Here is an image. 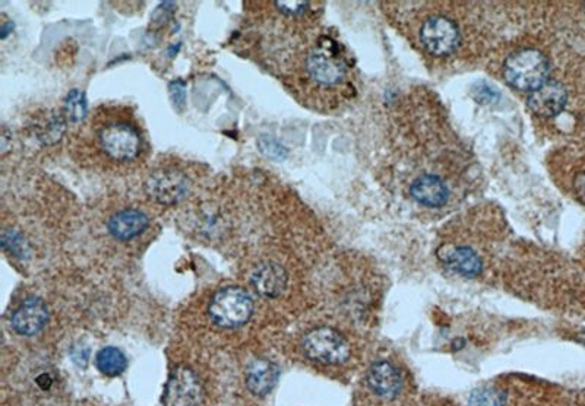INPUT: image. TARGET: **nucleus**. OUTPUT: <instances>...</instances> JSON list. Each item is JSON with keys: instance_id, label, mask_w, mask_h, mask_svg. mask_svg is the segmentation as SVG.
<instances>
[{"instance_id": "17", "label": "nucleus", "mask_w": 585, "mask_h": 406, "mask_svg": "<svg viewBox=\"0 0 585 406\" xmlns=\"http://www.w3.org/2000/svg\"><path fill=\"white\" fill-rule=\"evenodd\" d=\"M96 366L104 376L116 377L125 371L128 359L119 348L106 347L97 352Z\"/></svg>"}, {"instance_id": "24", "label": "nucleus", "mask_w": 585, "mask_h": 406, "mask_svg": "<svg viewBox=\"0 0 585 406\" xmlns=\"http://www.w3.org/2000/svg\"><path fill=\"white\" fill-rule=\"evenodd\" d=\"M170 96L173 99L174 106L183 107L186 103V84L182 81H174L170 84Z\"/></svg>"}, {"instance_id": "18", "label": "nucleus", "mask_w": 585, "mask_h": 406, "mask_svg": "<svg viewBox=\"0 0 585 406\" xmlns=\"http://www.w3.org/2000/svg\"><path fill=\"white\" fill-rule=\"evenodd\" d=\"M507 391L494 386L477 388L468 398L470 406H505L507 405Z\"/></svg>"}, {"instance_id": "13", "label": "nucleus", "mask_w": 585, "mask_h": 406, "mask_svg": "<svg viewBox=\"0 0 585 406\" xmlns=\"http://www.w3.org/2000/svg\"><path fill=\"white\" fill-rule=\"evenodd\" d=\"M148 225H150L148 216L142 211L133 208L119 211L107 223L109 233L122 242H128L142 234Z\"/></svg>"}, {"instance_id": "21", "label": "nucleus", "mask_w": 585, "mask_h": 406, "mask_svg": "<svg viewBox=\"0 0 585 406\" xmlns=\"http://www.w3.org/2000/svg\"><path fill=\"white\" fill-rule=\"evenodd\" d=\"M2 247L11 253L12 256L19 257V259H24L30 255V245L26 242V238L19 234L18 231H5L2 234Z\"/></svg>"}, {"instance_id": "16", "label": "nucleus", "mask_w": 585, "mask_h": 406, "mask_svg": "<svg viewBox=\"0 0 585 406\" xmlns=\"http://www.w3.org/2000/svg\"><path fill=\"white\" fill-rule=\"evenodd\" d=\"M444 250L445 253L439 252V259L456 274L464 275L468 278L479 276L482 274V260L475 250L468 247H449Z\"/></svg>"}, {"instance_id": "12", "label": "nucleus", "mask_w": 585, "mask_h": 406, "mask_svg": "<svg viewBox=\"0 0 585 406\" xmlns=\"http://www.w3.org/2000/svg\"><path fill=\"white\" fill-rule=\"evenodd\" d=\"M287 274L284 267L274 262H264L255 267L251 284L255 291L264 298H277L287 288Z\"/></svg>"}, {"instance_id": "20", "label": "nucleus", "mask_w": 585, "mask_h": 406, "mask_svg": "<svg viewBox=\"0 0 585 406\" xmlns=\"http://www.w3.org/2000/svg\"><path fill=\"white\" fill-rule=\"evenodd\" d=\"M67 123L68 120L63 114L48 118L47 123L41 125L38 129V138L47 145L57 142L67 130Z\"/></svg>"}, {"instance_id": "4", "label": "nucleus", "mask_w": 585, "mask_h": 406, "mask_svg": "<svg viewBox=\"0 0 585 406\" xmlns=\"http://www.w3.org/2000/svg\"><path fill=\"white\" fill-rule=\"evenodd\" d=\"M302 347L308 359L327 366H339L350 357L346 338L329 326H320L306 333Z\"/></svg>"}, {"instance_id": "9", "label": "nucleus", "mask_w": 585, "mask_h": 406, "mask_svg": "<svg viewBox=\"0 0 585 406\" xmlns=\"http://www.w3.org/2000/svg\"><path fill=\"white\" fill-rule=\"evenodd\" d=\"M48 322V308L38 297H28L12 315V328L21 337H34L45 329Z\"/></svg>"}, {"instance_id": "27", "label": "nucleus", "mask_w": 585, "mask_h": 406, "mask_svg": "<svg viewBox=\"0 0 585 406\" xmlns=\"http://www.w3.org/2000/svg\"><path fill=\"white\" fill-rule=\"evenodd\" d=\"M574 186L578 198H580V201H581L582 203H585V172L578 174L577 179H575Z\"/></svg>"}, {"instance_id": "25", "label": "nucleus", "mask_w": 585, "mask_h": 406, "mask_svg": "<svg viewBox=\"0 0 585 406\" xmlns=\"http://www.w3.org/2000/svg\"><path fill=\"white\" fill-rule=\"evenodd\" d=\"M277 8L287 16H298L308 9V2H276Z\"/></svg>"}, {"instance_id": "1", "label": "nucleus", "mask_w": 585, "mask_h": 406, "mask_svg": "<svg viewBox=\"0 0 585 406\" xmlns=\"http://www.w3.org/2000/svg\"><path fill=\"white\" fill-rule=\"evenodd\" d=\"M99 148L113 161L132 162L142 154L144 140L140 129L125 119H109L96 129Z\"/></svg>"}, {"instance_id": "7", "label": "nucleus", "mask_w": 585, "mask_h": 406, "mask_svg": "<svg viewBox=\"0 0 585 406\" xmlns=\"http://www.w3.org/2000/svg\"><path fill=\"white\" fill-rule=\"evenodd\" d=\"M145 189L148 196L160 205H174L188 194L189 180L177 170L160 169L150 176Z\"/></svg>"}, {"instance_id": "14", "label": "nucleus", "mask_w": 585, "mask_h": 406, "mask_svg": "<svg viewBox=\"0 0 585 406\" xmlns=\"http://www.w3.org/2000/svg\"><path fill=\"white\" fill-rule=\"evenodd\" d=\"M280 379V369L268 359H255L246 371V386L254 395H268Z\"/></svg>"}, {"instance_id": "23", "label": "nucleus", "mask_w": 585, "mask_h": 406, "mask_svg": "<svg viewBox=\"0 0 585 406\" xmlns=\"http://www.w3.org/2000/svg\"><path fill=\"white\" fill-rule=\"evenodd\" d=\"M472 94L475 101H479L480 104H494L499 99L497 89L485 81L473 85Z\"/></svg>"}, {"instance_id": "26", "label": "nucleus", "mask_w": 585, "mask_h": 406, "mask_svg": "<svg viewBox=\"0 0 585 406\" xmlns=\"http://www.w3.org/2000/svg\"><path fill=\"white\" fill-rule=\"evenodd\" d=\"M174 6L176 5L172 4V2H164V4L160 5L159 8L155 9L152 21L155 24H166L170 16H173Z\"/></svg>"}, {"instance_id": "11", "label": "nucleus", "mask_w": 585, "mask_h": 406, "mask_svg": "<svg viewBox=\"0 0 585 406\" xmlns=\"http://www.w3.org/2000/svg\"><path fill=\"white\" fill-rule=\"evenodd\" d=\"M368 386L378 398L392 401L402 389V374L390 361H378L368 371Z\"/></svg>"}, {"instance_id": "6", "label": "nucleus", "mask_w": 585, "mask_h": 406, "mask_svg": "<svg viewBox=\"0 0 585 406\" xmlns=\"http://www.w3.org/2000/svg\"><path fill=\"white\" fill-rule=\"evenodd\" d=\"M203 399L204 386L198 374L189 367L174 370L164 388L162 405L199 406Z\"/></svg>"}, {"instance_id": "29", "label": "nucleus", "mask_w": 585, "mask_h": 406, "mask_svg": "<svg viewBox=\"0 0 585 406\" xmlns=\"http://www.w3.org/2000/svg\"><path fill=\"white\" fill-rule=\"evenodd\" d=\"M8 150V129H4V133H2V152H6Z\"/></svg>"}, {"instance_id": "5", "label": "nucleus", "mask_w": 585, "mask_h": 406, "mask_svg": "<svg viewBox=\"0 0 585 406\" xmlns=\"http://www.w3.org/2000/svg\"><path fill=\"white\" fill-rule=\"evenodd\" d=\"M306 68L313 81L327 87L340 84L346 77V63L332 41L320 43L306 60Z\"/></svg>"}, {"instance_id": "15", "label": "nucleus", "mask_w": 585, "mask_h": 406, "mask_svg": "<svg viewBox=\"0 0 585 406\" xmlns=\"http://www.w3.org/2000/svg\"><path fill=\"white\" fill-rule=\"evenodd\" d=\"M412 196L420 205L441 208L448 202L449 192L439 177L426 174L413 182Z\"/></svg>"}, {"instance_id": "2", "label": "nucleus", "mask_w": 585, "mask_h": 406, "mask_svg": "<svg viewBox=\"0 0 585 406\" xmlns=\"http://www.w3.org/2000/svg\"><path fill=\"white\" fill-rule=\"evenodd\" d=\"M548 59L536 48H523L512 53L505 62L504 74L512 88L533 92L548 82Z\"/></svg>"}, {"instance_id": "28", "label": "nucleus", "mask_w": 585, "mask_h": 406, "mask_svg": "<svg viewBox=\"0 0 585 406\" xmlns=\"http://www.w3.org/2000/svg\"><path fill=\"white\" fill-rule=\"evenodd\" d=\"M12 30H14V26L11 23L2 24V38L5 40V38L8 37Z\"/></svg>"}, {"instance_id": "19", "label": "nucleus", "mask_w": 585, "mask_h": 406, "mask_svg": "<svg viewBox=\"0 0 585 406\" xmlns=\"http://www.w3.org/2000/svg\"><path fill=\"white\" fill-rule=\"evenodd\" d=\"M87 111H89V106H87L84 94L77 89L70 91L68 94L67 101H65V107H63L65 119L70 123H78L87 116Z\"/></svg>"}, {"instance_id": "10", "label": "nucleus", "mask_w": 585, "mask_h": 406, "mask_svg": "<svg viewBox=\"0 0 585 406\" xmlns=\"http://www.w3.org/2000/svg\"><path fill=\"white\" fill-rule=\"evenodd\" d=\"M568 91L560 82L548 81L543 87L531 92L528 107L536 116L553 118L565 109Z\"/></svg>"}, {"instance_id": "3", "label": "nucleus", "mask_w": 585, "mask_h": 406, "mask_svg": "<svg viewBox=\"0 0 585 406\" xmlns=\"http://www.w3.org/2000/svg\"><path fill=\"white\" fill-rule=\"evenodd\" d=\"M208 313L223 329H235L249 322L254 315V300L244 288L227 286L214 294Z\"/></svg>"}, {"instance_id": "8", "label": "nucleus", "mask_w": 585, "mask_h": 406, "mask_svg": "<svg viewBox=\"0 0 585 406\" xmlns=\"http://www.w3.org/2000/svg\"><path fill=\"white\" fill-rule=\"evenodd\" d=\"M420 38L427 52L434 56H448L460 46V30L445 16L427 19L420 31Z\"/></svg>"}, {"instance_id": "22", "label": "nucleus", "mask_w": 585, "mask_h": 406, "mask_svg": "<svg viewBox=\"0 0 585 406\" xmlns=\"http://www.w3.org/2000/svg\"><path fill=\"white\" fill-rule=\"evenodd\" d=\"M258 148L262 154L277 161H283L284 158L287 157V150L283 147V143L271 136H261L258 140Z\"/></svg>"}]
</instances>
